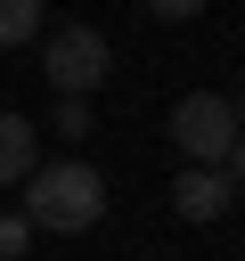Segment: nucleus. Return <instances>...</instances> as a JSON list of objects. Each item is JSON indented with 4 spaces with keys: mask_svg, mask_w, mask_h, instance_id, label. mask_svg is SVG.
Instances as JSON below:
<instances>
[{
    "mask_svg": "<svg viewBox=\"0 0 245 261\" xmlns=\"http://www.w3.org/2000/svg\"><path fill=\"white\" fill-rule=\"evenodd\" d=\"M24 245H33V228H24V212H8L0 220V261H24Z\"/></svg>",
    "mask_w": 245,
    "mask_h": 261,
    "instance_id": "6e6552de",
    "label": "nucleus"
},
{
    "mask_svg": "<svg viewBox=\"0 0 245 261\" xmlns=\"http://www.w3.org/2000/svg\"><path fill=\"white\" fill-rule=\"evenodd\" d=\"M33 171H41V130L24 114H0V188H16Z\"/></svg>",
    "mask_w": 245,
    "mask_h": 261,
    "instance_id": "39448f33",
    "label": "nucleus"
},
{
    "mask_svg": "<svg viewBox=\"0 0 245 261\" xmlns=\"http://www.w3.org/2000/svg\"><path fill=\"white\" fill-rule=\"evenodd\" d=\"M106 220V179L90 163H41L24 179V228H49V237H82Z\"/></svg>",
    "mask_w": 245,
    "mask_h": 261,
    "instance_id": "f257e3e1",
    "label": "nucleus"
},
{
    "mask_svg": "<svg viewBox=\"0 0 245 261\" xmlns=\"http://www.w3.org/2000/svg\"><path fill=\"white\" fill-rule=\"evenodd\" d=\"M41 73H49V90H57V98H90V90L114 73V49H106V33H98V24H57V33H49V49H41Z\"/></svg>",
    "mask_w": 245,
    "mask_h": 261,
    "instance_id": "7ed1b4c3",
    "label": "nucleus"
},
{
    "mask_svg": "<svg viewBox=\"0 0 245 261\" xmlns=\"http://www.w3.org/2000/svg\"><path fill=\"white\" fill-rule=\"evenodd\" d=\"M33 33H41V0H0V49H16Z\"/></svg>",
    "mask_w": 245,
    "mask_h": 261,
    "instance_id": "423d86ee",
    "label": "nucleus"
},
{
    "mask_svg": "<svg viewBox=\"0 0 245 261\" xmlns=\"http://www.w3.org/2000/svg\"><path fill=\"white\" fill-rule=\"evenodd\" d=\"M172 147L188 155V171H220L229 147H237V114H229V98H220V90H188V98L172 106Z\"/></svg>",
    "mask_w": 245,
    "mask_h": 261,
    "instance_id": "f03ea898",
    "label": "nucleus"
},
{
    "mask_svg": "<svg viewBox=\"0 0 245 261\" xmlns=\"http://www.w3.org/2000/svg\"><path fill=\"white\" fill-rule=\"evenodd\" d=\"M229 204H237V179H229V171H180V179H172V212L196 220V228L220 220Z\"/></svg>",
    "mask_w": 245,
    "mask_h": 261,
    "instance_id": "20e7f679",
    "label": "nucleus"
},
{
    "mask_svg": "<svg viewBox=\"0 0 245 261\" xmlns=\"http://www.w3.org/2000/svg\"><path fill=\"white\" fill-rule=\"evenodd\" d=\"M49 130H65V139H90V98H57V122Z\"/></svg>",
    "mask_w": 245,
    "mask_h": 261,
    "instance_id": "0eeeda50",
    "label": "nucleus"
},
{
    "mask_svg": "<svg viewBox=\"0 0 245 261\" xmlns=\"http://www.w3.org/2000/svg\"><path fill=\"white\" fill-rule=\"evenodd\" d=\"M220 171H229V179L245 188V130H237V147H229V163H220Z\"/></svg>",
    "mask_w": 245,
    "mask_h": 261,
    "instance_id": "1a4fd4ad",
    "label": "nucleus"
}]
</instances>
